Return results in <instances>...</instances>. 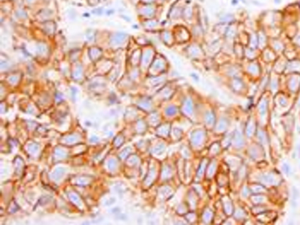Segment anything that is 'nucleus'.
<instances>
[{
    "label": "nucleus",
    "instance_id": "obj_1",
    "mask_svg": "<svg viewBox=\"0 0 300 225\" xmlns=\"http://www.w3.org/2000/svg\"><path fill=\"white\" fill-rule=\"evenodd\" d=\"M190 38V33L185 28H181L178 32L175 40H180V42H185Z\"/></svg>",
    "mask_w": 300,
    "mask_h": 225
},
{
    "label": "nucleus",
    "instance_id": "obj_2",
    "mask_svg": "<svg viewBox=\"0 0 300 225\" xmlns=\"http://www.w3.org/2000/svg\"><path fill=\"white\" fill-rule=\"evenodd\" d=\"M152 53H153V50H152L151 49H149L146 51V54H144V56L143 58L146 66L150 63V60H151V57L152 56Z\"/></svg>",
    "mask_w": 300,
    "mask_h": 225
}]
</instances>
